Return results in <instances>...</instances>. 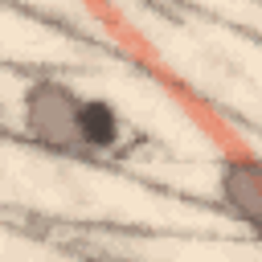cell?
I'll return each instance as SVG.
<instances>
[{"mask_svg":"<svg viewBox=\"0 0 262 262\" xmlns=\"http://www.w3.org/2000/svg\"><path fill=\"white\" fill-rule=\"evenodd\" d=\"M78 115L82 94L61 78H33L20 90V127L37 147L53 156H86Z\"/></svg>","mask_w":262,"mask_h":262,"instance_id":"obj_1","label":"cell"},{"mask_svg":"<svg viewBox=\"0 0 262 262\" xmlns=\"http://www.w3.org/2000/svg\"><path fill=\"white\" fill-rule=\"evenodd\" d=\"M217 201L221 209L262 242V160L225 156L217 164Z\"/></svg>","mask_w":262,"mask_h":262,"instance_id":"obj_2","label":"cell"},{"mask_svg":"<svg viewBox=\"0 0 262 262\" xmlns=\"http://www.w3.org/2000/svg\"><path fill=\"white\" fill-rule=\"evenodd\" d=\"M78 127H82V147L86 156H106L123 143V115L115 111V102L106 98H86L82 94V115H78Z\"/></svg>","mask_w":262,"mask_h":262,"instance_id":"obj_3","label":"cell"},{"mask_svg":"<svg viewBox=\"0 0 262 262\" xmlns=\"http://www.w3.org/2000/svg\"><path fill=\"white\" fill-rule=\"evenodd\" d=\"M78 262H119V258H102V254H90V258H78Z\"/></svg>","mask_w":262,"mask_h":262,"instance_id":"obj_4","label":"cell"}]
</instances>
